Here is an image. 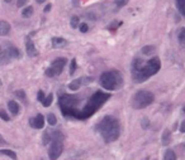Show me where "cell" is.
Listing matches in <instances>:
<instances>
[{"label": "cell", "mask_w": 185, "mask_h": 160, "mask_svg": "<svg viewBox=\"0 0 185 160\" xmlns=\"http://www.w3.org/2000/svg\"><path fill=\"white\" fill-rule=\"evenodd\" d=\"M161 68V62L159 57H153L151 59H148L146 63L140 59L136 58L132 63V77L133 81L137 83H141L143 81H146L148 77L156 75Z\"/></svg>", "instance_id": "1"}, {"label": "cell", "mask_w": 185, "mask_h": 160, "mask_svg": "<svg viewBox=\"0 0 185 160\" xmlns=\"http://www.w3.org/2000/svg\"><path fill=\"white\" fill-rule=\"evenodd\" d=\"M97 130L100 133L107 143L115 141L119 138V124L117 119L112 116H105L97 126Z\"/></svg>", "instance_id": "2"}, {"label": "cell", "mask_w": 185, "mask_h": 160, "mask_svg": "<svg viewBox=\"0 0 185 160\" xmlns=\"http://www.w3.org/2000/svg\"><path fill=\"white\" fill-rule=\"evenodd\" d=\"M122 82V78L118 72H105L100 76V83L105 90L113 91Z\"/></svg>", "instance_id": "3"}, {"label": "cell", "mask_w": 185, "mask_h": 160, "mask_svg": "<svg viewBox=\"0 0 185 160\" xmlns=\"http://www.w3.org/2000/svg\"><path fill=\"white\" fill-rule=\"evenodd\" d=\"M153 95L150 91H140L133 97V107L135 109H145L153 102Z\"/></svg>", "instance_id": "4"}, {"label": "cell", "mask_w": 185, "mask_h": 160, "mask_svg": "<svg viewBox=\"0 0 185 160\" xmlns=\"http://www.w3.org/2000/svg\"><path fill=\"white\" fill-rule=\"evenodd\" d=\"M66 63H67L66 58H57V59H55V61L52 62L51 67H50V68H47L46 75H47L48 77H55V76H58L61 72H62V70H64V67H65Z\"/></svg>", "instance_id": "5"}, {"label": "cell", "mask_w": 185, "mask_h": 160, "mask_svg": "<svg viewBox=\"0 0 185 160\" xmlns=\"http://www.w3.org/2000/svg\"><path fill=\"white\" fill-rule=\"evenodd\" d=\"M62 150H64L62 141L58 140V139H52V144H51V148L48 150L50 160H57L58 156L62 154Z\"/></svg>", "instance_id": "6"}, {"label": "cell", "mask_w": 185, "mask_h": 160, "mask_svg": "<svg viewBox=\"0 0 185 160\" xmlns=\"http://www.w3.org/2000/svg\"><path fill=\"white\" fill-rule=\"evenodd\" d=\"M90 82H92V78H90V77L77 78V80L72 81V82L69 85V88H70V90H72V91H76V90H79L82 85H86V83H90Z\"/></svg>", "instance_id": "7"}, {"label": "cell", "mask_w": 185, "mask_h": 160, "mask_svg": "<svg viewBox=\"0 0 185 160\" xmlns=\"http://www.w3.org/2000/svg\"><path fill=\"white\" fill-rule=\"evenodd\" d=\"M25 48H27V53H28L29 57H36L38 54V52L36 49V46H34L33 41L30 38H27V41H25Z\"/></svg>", "instance_id": "8"}, {"label": "cell", "mask_w": 185, "mask_h": 160, "mask_svg": "<svg viewBox=\"0 0 185 160\" xmlns=\"http://www.w3.org/2000/svg\"><path fill=\"white\" fill-rule=\"evenodd\" d=\"M29 124H30V126L36 127V129H43V126H45V117H43V115H37L34 119H30Z\"/></svg>", "instance_id": "9"}, {"label": "cell", "mask_w": 185, "mask_h": 160, "mask_svg": "<svg viewBox=\"0 0 185 160\" xmlns=\"http://www.w3.org/2000/svg\"><path fill=\"white\" fill-rule=\"evenodd\" d=\"M75 99L72 97V96H67V95H65L64 97H61V101H60V104H61V106H62L65 110L66 109H69V107H71L76 101H74Z\"/></svg>", "instance_id": "10"}, {"label": "cell", "mask_w": 185, "mask_h": 160, "mask_svg": "<svg viewBox=\"0 0 185 160\" xmlns=\"http://www.w3.org/2000/svg\"><path fill=\"white\" fill-rule=\"evenodd\" d=\"M9 32H10V24L5 20H0V37L9 34Z\"/></svg>", "instance_id": "11"}, {"label": "cell", "mask_w": 185, "mask_h": 160, "mask_svg": "<svg viewBox=\"0 0 185 160\" xmlns=\"http://www.w3.org/2000/svg\"><path fill=\"white\" fill-rule=\"evenodd\" d=\"M67 44V42H66V39H64V38H60V37H53L52 38V46L55 47V48H62V47H65Z\"/></svg>", "instance_id": "12"}, {"label": "cell", "mask_w": 185, "mask_h": 160, "mask_svg": "<svg viewBox=\"0 0 185 160\" xmlns=\"http://www.w3.org/2000/svg\"><path fill=\"white\" fill-rule=\"evenodd\" d=\"M8 109H9L12 115H17L19 112V105L15 101H9L8 102Z\"/></svg>", "instance_id": "13"}, {"label": "cell", "mask_w": 185, "mask_h": 160, "mask_svg": "<svg viewBox=\"0 0 185 160\" xmlns=\"http://www.w3.org/2000/svg\"><path fill=\"white\" fill-rule=\"evenodd\" d=\"M7 53H8L9 58H18L19 57V52H18V49L15 47H9L7 49Z\"/></svg>", "instance_id": "14"}, {"label": "cell", "mask_w": 185, "mask_h": 160, "mask_svg": "<svg viewBox=\"0 0 185 160\" xmlns=\"http://www.w3.org/2000/svg\"><path fill=\"white\" fill-rule=\"evenodd\" d=\"M0 154L3 155H7L9 158H12L13 160H17V154L13 151V150H9V149H4V150H0Z\"/></svg>", "instance_id": "15"}, {"label": "cell", "mask_w": 185, "mask_h": 160, "mask_svg": "<svg viewBox=\"0 0 185 160\" xmlns=\"http://www.w3.org/2000/svg\"><path fill=\"white\" fill-rule=\"evenodd\" d=\"M170 140H171V134H170L169 130H165L164 134H162V144L164 145H167L170 143Z\"/></svg>", "instance_id": "16"}, {"label": "cell", "mask_w": 185, "mask_h": 160, "mask_svg": "<svg viewBox=\"0 0 185 160\" xmlns=\"http://www.w3.org/2000/svg\"><path fill=\"white\" fill-rule=\"evenodd\" d=\"M142 53L146 56H151L152 53H155V47L153 46H146L142 48Z\"/></svg>", "instance_id": "17"}, {"label": "cell", "mask_w": 185, "mask_h": 160, "mask_svg": "<svg viewBox=\"0 0 185 160\" xmlns=\"http://www.w3.org/2000/svg\"><path fill=\"white\" fill-rule=\"evenodd\" d=\"M164 159L165 160H176V154L172 150H167L164 155Z\"/></svg>", "instance_id": "18"}, {"label": "cell", "mask_w": 185, "mask_h": 160, "mask_svg": "<svg viewBox=\"0 0 185 160\" xmlns=\"http://www.w3.org/2000/svg\"><path fill=\"white\" fill-rule=\"evenodd\" d=\"M52 101H53V95L52 93H50L47 97H45L43 99V101H42V104H43V106L45 107H48L51 104H52Z\"/></svg>", "instance_id": "19"}, {"label": "cell", "mask_w": 185, "mask_h": 160, "mask_svg": "<svg viewBox=\"0 0 185 160\" xmlns=\"http://www.w3.org/2000/svg\"><path fill=\"white\" fill-rule=\"evenodd\" d=\"M176 4L180 14H185V0H176Z\"/></svg>", "instance_id": "20"}, {"label": "cell", "mask_w": 185, "mask_h": 160, "mask_svg": "<svg viewBox=\"0 0 185 160\" xmlns=\"http://www.w3.org/2000/svg\"><path fill=\"white\" fill-rule=\"evenodd\" d=\"M32 14H33V8H32V7H27V8L23 9V12H22V15H23L24 18H29Z\"/></svg>", "instance_id": "21"}, {"label": "cell", "mask_w": 185, "mask_h": 160, "mask_svg": "<svg viewBox=\"0 0 185 160\" xmlns=\"http://www.w3.org/2000/svg\"><path fill=\"white\" fill-rule=\"evenodd\" d=\"M47 121H48V124H50L51 126H53V125L57 124V119H56V116H55L53 114H48V116H47Z\"/></svg>", "instance_id": "22"}, {"label": "cell", "mask_w": 185, "mask_h": 160, "mask_svg": "<svg viewBox=\"0 0 185 160\" xmlns=\"http://www.w3.org/2000/svg\"><path fill=\"white\" fill-rule=\"evenodd\" d=\"M184 39H185V29L181 28L180 32H179V42L181 46H184Z\"/></svg>", "instance_id": "23"}, {"label": "cell", "mask_w": 185, "mask_h": 160, "mask_svg": "<svg viewBox=\"0 0 185 160\" xmlns=\"http://www.w3.org/2000/svg\"><path fill=\"white\" fill-rule=\"evenodd\" d=\"M0 119H3L4 121H9L10 120V117H9V115L7 114L5 110H0Z\"/></svg>", "instance_id": "24"}, {"label": "cell", "mask_w": 185, "mask_h": 160, "mask_svg": "<svg viewBox=\"0 0 185 160\" xmlns=\"http://www.w3.org/2000/svg\"><path fill=\"white\" fill-rule=\"evenodd\" d=\"M70 24H71V27H72V28L79 27V18H77V17H72V18H71Z\"/></svg>", "instance_id": "25"}, {"label": "cell", "mask_w": 185, "mask_h": 160, "mask_svg": "<svg viewBox=\"0 0 185 160\" xmlns=\"http://www.w3.org/2000/svg\"><path fill=\"white\" fill-rule=\"evenodd\" d=\"M127 3H128V0H115V5H117L118 8L124 7Z\"/></svg>", "instance_id": "26"}, {"label": "cell", "mask_w": 185, "mask_h": 160, "mask_svg": "<svg viewBox=\"0 0 185 160\" xmlns=\"http://www.w3.org/2000/svg\"><path fill=\"white\" fill-rule=\"evenodd\" d=\"M79 28H80V32H81V33H86V32L89 30V27H87V24H86V23L80 24V25H79Z\"/></svg>", "instance_id": "27"}, {"label": "cell", "mask_w": 185, "mask_h": 160, "mask_svg": "<svg viewBox=\"0 0 185 160\" xmlns=\"http://www.w3.org/2000/svg\"><path fill=\"white\" fill-rule=\"evenodd\" d=\"M76 71V59L71 61V67H70V75H74V72Z\"/></svg>", "instance_id": "28"}, {"label": "cell", "mask_w": 185, "mask_h": 160, "mask_svg": "<svg viewBox=\"0 0 185 160\" xmlns=\"http://www.w3.org/2000/svg\"><path fill=\"white\" fill-rule=\"evenodd\" d=\"M15 96H18V97H20L22 100H23V99H25V93H24V92H23L22 90L17 91V92H15Z\"/></svg>", "instance_id": "29"}, {"label": "cell", "mask_w": 185, "mask_h": 160, "mask_svg": "<svg viewBox=\"0 0 185 160\" xmlns=\"http://www.w3.org/2000/svg\"><path fill=\"white\" fill-rule=\"evenodd\" d=\"M27 2H28V0H18V2H17V7L22 8V7H24L27 4Z\"/></svg>", "instance_id": "30"}, {"label": "cell", "mask_w": 185, "mask_h": 160, "mask_svg": "<svg viewBox=\"0 0 185 160\" xmlns=\"http://www.w3.org/2000/svg\"><path fill=\"white\" fill-rule=\"evenodd\" d=\"M43 99H45V93H43V91H40V92H38V101L42 102Z\"/></svg>", "instance_id": "31"}, {"label": "cell", "mask_w": 185, "mask_h": 160, "mask_svg": "<svg viewBox=\"0 0 185 160\" xmlns=\"http://www.w3.org/2000/svg\"><path fill=\"white\" fill-rule=\"evenodd\" d=\"M180 131H181V133H185V122L181 124V126H180Z\"/></svg>", "instance_id": "32"}, {"label": "cell", "mask_w": 185, "mask_h": 160, "mask_svg": "<svg viewBox=\"0 0 185 160\" xmlns=\"http://www.w3.org/2000/svg\"><path fill=\"white\" fill-rule=\"evenodd\" d=\"M45 10H46V12H50V10H51V5L48 4V5L46 7V9H45Z\"/></svg>", "instance_id": "33"}, {"label": "cell", "mask_w": 185, "mask_h": 160, "mask_svg": "<svg viewBox=\"0 0 185 160\" xmlns=\"http://www.w3.org/2000/svg\"><path fill=\"white\" fill-rule=\"evenodd\" d=\"M36 2H37L38 4H41V3H43V2H46V0H36Z\"/></svg>", "instance_id": "34"}, {"label": "cell", "mask_w": 185, "mask_h": 160, "mask_svg": "<svg viewBox=\"0 0 185 160\" xmlns=\"http://www.w3.org/2000/svg\"><path fill=\"white\" fill-rule=\"evenodd\" d=\"M4 2H5V3H10V2H12V0H4Z\"/></svg>", "instance_id": "35"}, {"label": "cell", "mask_w": 185, "mask_h": 160, "mask_svg": "<svg viewBox=\"0 0 185 160\" xmlns=\"http://www.w3.org/2000/svg\"><path fill=\"white\" fill-rule=\"evenodd\" d=\"M3 141H4V140H3V138H2V136H0V143H3Z\"/></svg>", "instance_id": "36"}, {"label": "cell", "mask_w": 185, "mask_h": 160, "mask_svg": "<svg viewBox=\"0 0 185 160\" xmlns=\"http://www.w3.org/2000/svg\"><path fill=\"white\" fill-rule=\"evenodd\" d=\"M0 86H2V81H0Z\"/></svg>", "instance_id": "37"}]
</instances>
